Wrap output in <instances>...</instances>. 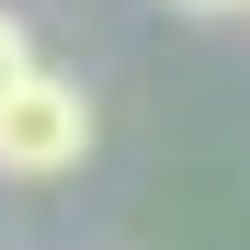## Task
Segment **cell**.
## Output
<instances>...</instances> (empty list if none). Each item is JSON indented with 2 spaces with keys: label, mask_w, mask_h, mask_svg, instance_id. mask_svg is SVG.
Wrapping results in <instances>:
<instances>
[{
  "label": "cell",
  "mask_w": 250,
  "mask_h": 250,
  "mask_svg": "<svg viewBox=\"0 0 250 250\" xmlns=\"http://www.w3.org/2000/svg\"><path fill=\"white\" fill-rule=\"evenodd\" d=\"M91 159V91L57 68H23L12 91H0V171L12 182H57Z\"/></svg>",
  "instance_id": "cell-1"
},
{
  "label": "cell",
  "mask_w": 250,
  "mask_h": 250,
  "mask_svg": "<svg viewBox=\"0 0 250 250\" xmlns=\"http://www.w3.org/2000/svg\"><path fill=\"white\" fill-rule=\"evenodd\" d=\"M23 68H34V46H23V23H12V12H0V91H12V80H23Z\"/></svg>",
  "instance_id": "cell-2"
},
{
  "label": "cell",
  "mask_w": 250,
  "mask_h": 250,
  "mask_svg": "<svg viewBox=\"0 0 250 250\" xmlns=\"http://www.w3.org/2000/svg\"><path fill=\"white\" fill-rule=\"evenodd\" d=\"M171 12H239V0H171Z\"/></svg>",
  "instance_id": "cell-3"
},
{
  "label": "cell",
  "mask_w": 250,
  "mask_h": 250,
  "mask_svg": "<svg viewBox=\"0 0 250 250\" xmlns=\"http://www.w3.org/2000/svg\"><path fill=\"white\" fill-rule=\"evenodd\" d=\"M239 12H250V0H239Z\"/></svg>",
  "instance_id": "cell-4"
}]
</instances>
